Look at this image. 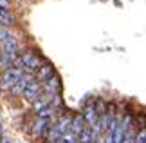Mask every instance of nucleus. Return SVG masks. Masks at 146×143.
<instances>
[{
    "mask_svg": "<svg viewBox=\"0 0 146 143\" xmlns=\"http://www.w3.org/2000/svg\"><path fill=\"white\" fill-rule=\"evenodd\" d=\"M0 132H2V129H0Z\"/></svg>",
    "mask_w": 146,
    "mask_h": 143,
    "instance_id": "obj_18",
    "label": "nucleus"
},
{
    "mask_svg": "<svg viewBox=\"0 0 146 143\" xmlns=\"http://www.w3.org/2000/svg\"><path fill=\"white\" fill-rule=\"evenodd\" d=\"M47 130H49L47 120L38 118V122H35V125H33V129H31V134H33V138H40V136H47Z\"/></svg>",
    "mask_w": 146,
    "mask_h": 143,
    "instance_id": "obj_5",
    "label": "nucleus"
},
{
    "mask_svg": "<svg viewBox=\"0 0 146 143\" xmlns=\"http://www.w3.org/2000/svg\"><path fill=\"white\" fill-rule=\"evenodd\" d=\"M15 60H16V49H13V47H4L2 54H0V65L7 71V67H11V65L15 64Z\"/></svg>",
    "mask_w": 146,
    "mask_h": 143,
    "instance_id": "obj_4",
    "label": "nucleus"
},
{
    "mask_svg": "<svg viewBox=\"0 0 146 143\" xmlns=\"http://www.w3.org/2000/svg\"><path fill=\"white\" fill-rule=\"evenodd\" d=\"M31 80H27V78H20L18 82H16L13 87H11V91H13V94H16V96H20V94H24V91H25V87H27V83H29Z\"/></svg>",
    "mask_w": 146,
    "mask_h": 143,
    "instance_id": "obj_8",
    "label": "nucleus"
},
{
    "mask_svg": "<svg viewBox=\"0 0 146 143\" xmlns=\"http://www.w3.org/2000/svg\"><path fill=\"white\" fill-rule=\"evenodd\" d=\"M94 129L92 127H85L80 132V143H92L94 141Z\"/></svg>",
    "mask_w": 146,
    "mask_h": 143,
    "instance_id": "obj_7",
    "label": "nucleus"
},
{
    "mask_svg": "<svg viewBox=\"0 0 146 143\" xmlns=\"http://www.w3.org/2000/svg\"><path fill=\"white\" fill-rule=\"evenodd\" d=\"M18 67L20 69H25V71H38L42 67V60L38 58L36 54L27 53L18 60Z\"/></svg>",
    "mask_w": 146,
    "mask_h": 143,
    "instance_id": "obj_1",
    "label": "nucleus"
},
{
    "mask_svg": "<svg viewBox=\"0 0 146 143\" xmlns=\"http://www.w3.org/2000/svg\"><path fill=\"white\" fill-rule=\"evenodd\" d=\"M92 143H98V141H92Z\"/></svg>",
    "mask_w": 146,
    "mask_h": 143,
    "instance_id": "obj_17",
    "label": "nucleus"
},
{
    "mask_svg": "<svg viewBox=\"0 0 146 143\" xmlns=\"http://www.w3.org/2000/svg\"><path fill=\"white\" fill-rule=\"evenodd\" d=\"M52 112H54V107H52V103H49L47 107H43L42 111H38V118H40V120H47V118L52 116Z\"/></svg>",
    "mask_w": 146,
    "mask_h": 143,
    "instance_id": "obj_12",
    "label": "nucleus"
},
{
    "mask_svg": "<svg viewBox=\"0 0 146 143\" xmlns=\"http://www.w3.org/2000/svg\"><path fill=\"white\" fill-rule=\"evenodd\" d=\"M9 7H11V2H9V0H0V9L9 11Z\"/></svg>",
    "mask_w": 146,
    "mask_h": 143,
    "instance_id": "obj_15",
    "label": "nucleus"
},
{
    "mask_svg": "<svg viewBox=\"0 0 146 143\" xmlns=\"http://www.w3.org/2000/svg\"><path fill=\"white\" fill-rule=\"evenodd\" d=\"M45 83H47V89L50 91V93H58L60 91V80L56 78V76H50L45 80Z\"/></svg>",
    "mask_w": 146,
    "mask_h": 143,
    "instance_id": "obj_11",
    "label": "nucleus"
},
{
    "mask_svg": "<svg viewBox=\"0 0 146 143\" xmlns=\"http://www.w3.org/2000/svg\"><path fill=\"white\" fill-rule=\"evenodd\" d=\"M98 118H99L98 109L94 107V105H87V109H85V116H83V120H85L88 125H94V123L98 122Z\"/></svg>",
    "mask_w": 146,
    "mask_h": 143,
    "instance_id": "obj_6",
    "label": "nucleus"
},
{
    "mask_svg": "<svg viewBox=\"0 0 146 143\" xmlns=\"http://www.w3.org/2000/svg\"><path fill=\"white\" fill-rule=\"evenodd\" d=\"M50 76H52V65L45 64V65H42L40 69H38V80H43V82H45V80L50 78Z\"/></svg>",
    "mask_w": 146,
    "mask_h": 143,
    "instance_id": "obj_10",
    "label": "nucleus"
},
{
    "mask_svg": "<svg viewBox=\"0 0 146 143\" xmlns=\"http://www.w3.org/2000/svg\"><path fill=\"white\" fill-rule=\"evenodd\" d=\"M20 78H22V71H20V69H9V71H5L4 76H2V85H4V89H11Z\"/></svg>",
    "mask_w": 146,
    "mask_h": 143,
    "instance_id": "obj_3",
    "label": "nucleus"
},
{
    "mask_svg": "<svg viewBox=\"0 0 146 143\" xmlns=\"http://www.w3.org/2000/svg\"><path fill=\"white\" fill-rule=\"evenodd\" d=\"M2 143H11V141H7V140H2Z\"/></svg>",
    "mask_w": 146,
    "mask_h": 143,
    "instance_id": "obj_16",
    "label": "nucleus"
},
{
    "mask_svg": "<svg viewBox=\"0 0 146 143\" xmlns=\"http://www.w3.org/2000/svg\"><path fill=\"white\" fill-rule=\"evenodd\" d=\"M42 87H40V83H36V82H29L27 83V87L24 91V98L25 100H29L31 103H35L36 100H40L42 98Z\"/></svg>",
    "mask_w": 146,
    "mask_h": 143,
    "instance_id": "obj_2",
    "label": "nucleus"
},
{
    "mask_svg": "<svg viewBox=\"0 0 146 143\" xmlns=\"http://www.w3.org/2000/svg\"><path fill=\"white\" fill-rule=\"evenodd\" d=\"M0 22H2L4 26H11V24H15V18L9 15V11L0 9Z\"/></svg>",
    "mask_w": 146,
    "mask_h": 143,
    "instance_id": "obj_13",
    "label": "nucleus"
},
{
    "mask_svg": "<svg viewBox=\"0 0 146 143\" xmlns=\"http://www.w3.org/2000/svg\"><path fill=\"white\" fill-rule=\"evenodd\" d=\"M70 129L74 134H80L83 129H85V120H83V116H76L72 118V123H70Z\"/></svg>",
    "mask_w": 146,
    "mask_h": 143,
    "instance_id": "obj_9",
    "label": "nucleus"
},
{
    "mask_svg": "<svg viewBox=\"0 0 146 143\" xmlns=\"http://www.w3.org/2000/svg\"><path fill=\"white\" fill-rule=\"evenodd\" d=\"M9 36H13V35H11V33L5 29V27H0V42H5Z\"/></svg>",
    "mask_w": 146,
    "mask_h": 143,
    "instance_id": "obj_14",
    "label": "nucleus"
}]
</instances>
